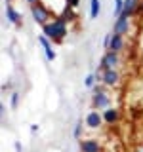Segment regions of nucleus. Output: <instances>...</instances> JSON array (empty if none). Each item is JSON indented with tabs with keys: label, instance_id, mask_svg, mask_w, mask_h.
Masks as SVG:
<instances>
[{
	"label": "nucleus",
	"instance_id": "f3484780",
	"mask_svg": "<svg viewBox=\"0 0 143 152\" xmlns=\"http://www.w3.org/2000/svg\"><path fill=\"white\" fill-rule=\"evenodd\" d=\"M17 103H19V93H12V108H15L17 107Z\"/></svg>",
	"mask_w": 143,
	"mask_h": 152
},
{
	"label": "nucleus",
	"instance_id": "4468645a",
	"mask_svg": "<svg viewBox=\"0 0 143 152\" xmlns=\"http://www.w3.org/2000/svg\"><path fill=\"white\" fill-rule=\"evenodd\" d=\"M101 12V2L99 0H90V19H97Z\"/></svg>",
	"mask_w": 143,
	"mask_h": 152
},
{
	"label": "nucleus",
	"instance_id": "4be33fe9",
	"mask_svg": "<svg viewBox=\"0 0 143 152\" xmlns=\"http://www.w3.org/2000/svg\"><path fill=\"white\" fill-rule=\"evenodd\" d=\"M137 13H141V15H143V4H139V12H137Z\"/></svg>",
	"mask_w": 143,
	"mask_h": 152
},
{
	"label": "nucleus",
	"instance_id": "9b49d317",
	"mask_svg": "<svg viewBox=\"0 0 143 152\" xmlns=\"http://www.w3.org/2000/svg\"><path fill=\"white\" fill-rule=\"evenodd\" d=\"M122 48H124V36H122V34H114V32H113V38H111V46H109V50L120 53Z\"/></svg>",
	"mask_w": 143,
	"mask_h": 152
},
{
	"label": "nucleus",
	"instance_id": "5701e85b",
	"mask_svg": "<svg viewBox=\"0 0 143 152\" xmlns=\"http://www.w3.org/2000/svg\"><path fill=\"white\" fill-rule=\"evenodd\" d=\"M137 152H143V148H139V150H137Z\"/></svg>",
	"mask_w": 143,
	"mask_h": 152
},
{
	"label": "nucleus",
	"instance_id": "412c9836",
	"mask_svg": "<svg viewBox=\"0 0 143 152\" xmlns=\"http://www.w3.org/2000/svg\"><path fill=\"white\" fill-rule=\"evenodd\" d=\"M31 131H32V133L38 131V126H36V124H32V126H31Z\"/></svg>",
	"mask_w": 143,
	"mask_h": 152
},
{
	"label": "nucleus",
	"instance_id": "a211bd4d",
	"mask_svg": "<svg viewBox=\"0 0 143 152\" xmlns=\"http://www.w3.org/2000/svg\"><path fill=\"white\" fill-rule=\"evenodd\" d=\"M80 133H82V122L76 124V127H74V137H80Z\"/></svg>",
	"mask_w": 143,
	"mask_h": 152
},
{
	"label": "nucleus",
	"instance_id": "39448f33",
	"mask_svg": "<svg viewBox=\"0 0 143 152\" xmlns=\"http://www.w3.org/2000/svg\"><path fill=\"white\" fill-rule=\"evenodd\" d=\"M103 122H105L103 120V114H99L97 110H92V112L86 114V126H88L90 129H97Z\"/></svg>",
	"mask_w": 143,
	"mask_h": 152
},
{
	"label": "nucleus",
	"instance_id": "6ab92c4d",
	"mask_svg": "<svg viewBox=\"0 0 143 152\" xmlns=\"http://www.w3.org/2000/svg\"><path fill=\"white\" fill-rule=\"evenodd\" d=\"M111 38H113V32H111V34H107V36H105V40H103V46L107 48V50H109V46H111Z\"/></svg>",
	"mask_w": 143,
	"mask_h": 152
},
{
	"label": "nucleus",
	"instance_id": "f03ea898",
	"mask_svg": "<svg viewBox=\"0 0 143 152\" xmlns=\"http://www.w3.org/2000/svg\"><path fill=\"white\" fill-rule=\"evenodd\" d=\"M31 15H32V19H35L38 25L44 27L46 23H50L52 12H50V10H48L46 6H42V4L38 2V4H35V6H31Z\"/></svg>",
	"mask_w": 143,
	"mask_h": 152
},
{
	"label": "nucleus",
	"instance_id": "aec40b11",
	"mask_svg": "<svg viewBox=\"0 0 143 152\" xmlns=\"http://www.w3.org/2000/svg\"><path fill=\"white\" fill-rule=\"evenodd\" d=\"M25 2L29 4V6H35V4H38V2H40V0H25Z\"/></svg>",
	"mask_w": 143,
	"mask_h": 152
},
{
	"label": "nucleus",
	"instance_id": "dca6fc26",
	"mask_svg": "<svg viewBox=\"0 0 143 152\" xmlns=\"http://www.w3.org/2000/svg\"><path fill=\"white\" fill-rule=\"evenodd\" d=\"M95 80H97V76H95V74H88V76H86V80H84V86H86V88H92Z\"/></svg>",
	"mask_w": 143,
	"mask_h": 152
},
{
	"label": "nucleus",
	"instance_id": "6e6552de",
	"mask_svg": "<svg viewBox=\"0 0 143 152\" xmlns=\"http://www.w3.org/2000/svg\"><path fill=\"white\" fill-rule=\"evenodd\" d=\"M109 103H111V99H109V95L105 93V91H101V93H94V101H92V104H94L95 110H97V108H109Z\"/></svg>",
	"mask_w": 143,
	"mask_h": 152
},
{
	"label": "nucleus",
	"instance_id": "20e7f679",
	"mask_svg": "<svg viewBox=\"0 0 143 152\" xmlns=\"http://www.w3.org/2000/svg\"><path fill=\"white\" fill-rule=\"evenodd\" d=\"M128 31H130V17L120 15V17L114 19V25H113V32H114V34H122L124 36Z\"/></svg>",
	"mask_w": 143,
	"mask_h": 152
},
{
	"label": "nucleus",
	"instance_id": "f8f14e48",
	"mask_svg": "<svg viewBox=\"0 0 143 152\" xmlns=\"http://www.w3.org/2000/svg\"><path fill=\"white\" fill-rule=\"evenodd\" d=\"M118 118H120V112L116 108H105L103 110V120L107 124H116Z\"/></svg>",
	"mask_w": 143,
	"mask_h": 152
},
{
	"label": "nucleus",
	"instance_id": "7ed1b4c3",
	"mask_svg": "<svg viewBox=\"0 0 143 152\" xmlns=\"http://www.w3.org/2000/svg\"><path fill=\"white\" fill-rule=\"evenodd\" d=\"M118 63H120V57H118L116 51H111L107 50V53L101 57V61H99V72H105V70H111V69H116Z\"/></svg>",
	"mask_w": 143,
	"mask_h": 152
},
{
	"label": "nucleus",
	"instance_id": "2eb2a0df",
	"mask_svg": "<svg viewBox=\"0 0 143 152\" xmlns=\"http://www.w3.org/2000/svg\"><path fill=\"white\" fill-rule=\"evenodd\" d=\"M124 13V0H114V10H113V15L114 19L116 17H120Z\"/></svg>",
	"mask_w": 143,
	"mask_h": 152
},
{
	"label": "nucleus",
	"instance_id": "423d86ee",
	"mask_svg": "<svg viewBox=\"0 0 143 152\" xmlns=\"http://www.w3.org/2000/svg\"><path fill=\"white\" fill-rule=\"evenodd\" d=\"M38 44L42 46V50H44L48 61H54L55 59V51H54V48H52V40H50V38L44 36V34H40V36H38Z\"/></svg>",
	"mask_w": 143,
	"mask_h": 152
},
{
	"label": "nucleus",
	"instance_id": "9d476101",
	"mask_svg": "<svg viewBox=\"0 0 143 152\" xmlns=\"http://www.w3.org/2000/svg\"><path fill=\"white\" fill-rule=\"evenodd\" d=\"M80 150L82 152H101V145L95 139H84V141H80Z\"/></svg>",
	"mask_w": 143,
	"mask_h": 152
},
{
	"label": "nucleus",
	"instance_id": "1a4fd4ad",
	"mask_svg": "<svg viewBox=\"0 0 143 152\" xmlns=\"http://www.w3.org/2000/svg\"><path fill=\"white\" fill-rule=\"evenodd\" d=\"M139 12V0H124V13L126 17H133Z\"/></svg>",
	"mask_w": 143,
	"mask_h": 152
},
{
	"label": "nucleus",
	"instance_id": "0eeeda50",
	"mask_svg": "<svg viewBox=\"0 0 143 152\" xmlns=\"http://www.w3.org/2000/svg\"><path fill=\"white\" fill-rule=\"evenodd\" d=\"M120 80V74H118L116 69H111V70H105L103 72V84L109 86V88H114Z\"/></svg>",
	"mask_w": 143,
	"mask_h": 152
},
{
	"label": "nucleus",
	"instance_id": "b1692460",
	"mask_svg": "<svg viewBox=\"0 0 143 152\" xmlns=\"http://www.w3.org/2000/svg\"><path fill=\"white\" fill-rule=\"evenodd\" d=\"M6 2H8V4H10V2H12V0H6Z\"/></svg>",
	"mask_w": 143,
	"mask_h": 152
},
{
	"label": "nucleus",
	"instance_id": "f257e3e1",
	"mask_svg": "<svg viewBox=\"0 0 143 152\" xmlns=\"http://www.w3.org/2000/svg\"><path fill=\"white\" fill-rule=\"evenodd\" d=\"M69 23L65 21V19H61V17H55V19H52L50 23H46L44 27H42V34L48 36L52 42H63L65 40V36H67V32H69Z\"/></svg>",
	"mask_w": 143,
	"mask_h": 152
},
{
	"label": "nucleus",
	"instance_id": "ddd939ff",
	"mask_svg": "<svg viewBox=\"0 0 143 152\" xmlns=\"http://www.w3.org/2000/svg\"><path fill=\"white\" fill-rule=\"evenodd\" d=\"M6 17H8L10 23H13V25H17V27L21 25V15H19L15 10H13L12 4H8V6H6Z\"/></svg>",
	"mask_w": 143,
	"mask_h": 152
}]
</instances>
